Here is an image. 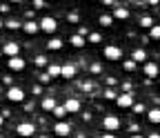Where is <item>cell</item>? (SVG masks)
<instances>
[{
  "instance_id": "obj_1",
  "label": "cell",
  "mask_w": 160,
  "mask_h": 138,
  "mask_svg": "<svg viewBox=\"0 0 160 138\" xmlns=\"http://www.w3.org/2000/svg\"><path fill=\"white\" fill-rule=\"evenodd\" d=\"M38 29H40V31H45V33H53V31L58 29V23H56V18H51V16H45L42 20L38 23Z\"/></svg>"
},
{
  "instance_id": "obj_2",
  "label": "cell",
  "mask_w": 160,
  "mask_h": 138,
  "mask_svg": "<svg viewBox=\"0 0 160 138\" xmlns=\"http://www.w3.org/2000/svg\"><path fill=\"white\" fill-rule=\"evenodd\" d=\"M16 134H18L20 138H31V136L36 134V125H33V123H20V125L16 127Z\"/></svg>"
},
{
  "instance_id": "obj_3",
  "label": "cell",
  "mask_w": 160,
  "mask_h": 138,
  "mask_svg": "<svg viewBox=\"0 0 160 138\" xmlns=\"http://www.w3.org/2000/svg\"><path fill=\"white\" fill-rule=\"evenodd\" d=\"M7 100H9V103H22V100H25V91L20 89V87H13V85H11V87L7 89Z\"/></svg>"
},
{
  "instance_id": "obj_4",
  "label": "cell",
  "mask_w": 160,
  "mask_h": 138,
  "mask_svg": "<svg viewBox=\"0 0 160 138\" xmlns=\"http://www.w3.org/2000/svg\"><path fill=\"white\" fill-rule=\"evenodd\" d=\"M102 127L109 131V134H113V131H118L120 129V118L118 116H105V120H102Z\"/></svg>"
},
{
  "instance_id": "obj_5",
  "label": "cell",
  "mask_w": 160,
  "mask_h": 138,
  "mask_svg": "<svg viewBox=\"0 0 160 138\" xmlns=\"http://www.w3.org/2000/svg\"><path fill=\"white\" fill-rule=\"evenodd\" d=\"M105 58L107 60H120V58H122V49L118 45H107L105 47Z\"/></svg>"
},
{
  "instance_id": "obj_6",
  "label": "cell",
  "mask_w": 160,
  "mask_h": 138,
  "mask_svg": "<svg viewBox=\"0 0 160 138\" xmlns=\"http://www.w3.org/2000/svg\"><path fill=\"white\" fill-rule=\"evenodd\" d=\"M53 134H56V136H60V138H67V136L71 134V125H69V123H65V120H58V123L53 125Z\"/></svg>"
},
{
  "instance_id": "obj_7",
  "label": "cell",
  "mask_w": 160,
  "mask_h": 138,
  "mask_svg": "<svg viewBox=\"0 0 160 138\" xmlns=\"http://www.w3.org/2000/svg\"><path fill=\"white\" fill-rule=\"evenodd\" d=\"M116 105H118V107H122V109L133 107V94L129 91V94H120V96H116Z\"/></svg>"
},
{
  "instance_id": "obj_8",
  "label": "cell",
  "mask_w": 160,
  "mask_h": 138,
  "mask_svg": "<svg viewBox=\"0 0 160 138\" xmlns=\"http://www.w3.org/2000/svg\"><path fill=\"white\" fill-rule=\"evenodd\" d=\"M7 67H9V71H22L27 67V63H25V58L16 56V58H9L7 60Z\"/></svg>"
},
{
  "instance_id": "obj_9",
  "label": "cell",
  "mask_w": 160,
  "mask_h": 138,
  "mask_svg": "<svg viewBox=\"0 0 160 138\" xmlns=\"http://www.w3.org/2000/svg\"><path fill=\"white\" fill-rule=\"evenodd\" d=\"M62 107H65V111H67V114H78L82 105H80L78 98H73V96H71V98H67V100H65V105H62Z\"/></svg>"
},
{
  "instance_id": "obj_10",
  "label": "cell",
  "mask_w": 160,
  "mask_h": 138,
  "mask_svg": "<svg viewBox=\"0 0 160 138\" xmlns=\"http://www.w3.org/2000/svg\"><path fill=\"white\" fill-rule=\"evenodd\" d=\"M60 76H62L65 80H71V78H76V65H71V63L60 65Z\"/></svg>"
},
{
  "instance_id": "obj_11",
  "label": "cell",
  "mask_w": 160,
  "mask_h": 138,
  "mask_svg": "<svg viewBox=\"0 0 160 138\" xmlns=\"http://www.w3.org/2000/svg\"><path fill=\"white\" fill-rule=\"evenodd\" d=\"M2 51H5V56H7V58H16V56H18V51H20V45H18V43H13V40H9V43H5Z\"/></svg>"
},
{
  "instance_id": "obj_12",
  "label": "cell",
  "mask_w": 160,
  "mask_h": 138,
  "mask_svg": "<svg viewBox=\"0 0 160 138\" xmlns=\"http://www.w3.org/2000/svg\"><path fill=\"white\" fill-rule=\"evenodd\" d=\"M129 16H131V11H129L127 7H120V5H118V7H113V16H111V18H116V20H127Z\"/></svg>"
},
{
  "instance_id": "obj_13",
  "label": "cell",
  "mask_w": 160,
  "mask_h": 138,
  "mask_svg": "<svg viewBox=\"0 0 160 138\" xmlns=\"http://www.w3.org/2000/svg\"><path fill=\"white\" fill-rule=\"evenodd\" d=\"M40 107H42L47 114H51V111H53V107H56V98H53V96H45L42 100H40Z\"/></svg>"
},
{
  "instance_id": "obj_14",
  "label": "cell",
  "mask_w": 160,
  "mask_h": 138,
  "mask_svg": "<svg viewBox=\"0 0 160 138\" xmlns=\"http://www.w3.org/2000/svg\"><path fill=\"white\" fill-rule=\"evenodd\" d=\"M131 60L138 65V63H147V51L145 49H133L131 51Z\"/></svg>"
},
{
  "instance_id": "obj_15",
  "label": "cell",
  "mask_w": 160,
  "mask_h": 138,
  "mask_svg": "<svg viewBox=\"0 0 160 138\" xmlns=\"http://www.w3.org/2000/svg\"><path fill=\"white\" fill-rule=\"evenodd\" d=\"M158 71H160V67H158L156 63H145V76H147V78H156Z\"/></svg>"
},
{
  "instance_id": "obj_16",
  "label": "cell",
  "mask_w": 160,
  "mask_h": 138,
  "mask_svg": "<svg viewBox=\"0 0 160 138\" xmlns=\"http://www.w3.org/2000/svg\"><path fill=\"white\" fill-rule=\"evenodd\" d=\"M147 120H149L151 125H160V107H156V109H149V111H147Z\"/></svg>"
},
{
  "instance_id": "obj_17",
  "label": "cell",
  "mask_w": 160,
  "mask_h": 138,
  "mask_svg": "<svg viewBox=\"0 0 160 138\" xmlns=\"http://www.w3.org/2000/svg\"><path fill=\"white\" fill-rule=\"evenodd\" d=\"M22 31H25L27 36H33V33H38L40 29H38V23H33V20H27V23L22 25Z\"/></svg>"
},
{
  "instance_id": "obj_18",
  "label": "cell",
  "mask_w": 160,
  "mask_h": 138,
  "mask_svg": "<svg viewBox=\"0 0 160 138\" xmlns=\"http://www.w3.org/2000/svg\"><path fill=\"white\" fill-rule=\"evenodd\" d=\"M62 45H65V43L60 40V38H51V40L47 43V49H49V51H60V49H62Z\"/></svg>"
},
{
  "instance_id": "obj_19",
  "label": "cell",
  "mask_w": 160,
  "mask_h": 138,
  "mask_svg": "<svg viewBox=\"0 0 160 138\" xmlns=\"http://www.w3.org/2000/svg\"><path fill=\"white\" fill-rule=\"evenodd\" d=\"M69 43H71L73 47H85V45H87V40H85L82 36H78V33H76V36H71V40H69Z\"/></svg>"
},
{
  "instance_id": "obj_20",
  "label": "cell",
  "mask_w": 160,
  "mask_h": 138,
  "mask_svg": "<svg viewBox=\"0 0 160 138\" xmlns=\"http://www.w3.org/2000/svg\"><path fill=\"white\" fill-rule=\"evenodd\" d=\"M140 27H142V29H151L153 27V18L151 16H142V18H140Z\"/></svg>"
},
{
  "instance_id": "obj_21",
  "label": "cell",
  "mask_w": 160,
  "mask_h": 138,
  "mask_svg": "<svg viewBox=\"0 0 160 138\" xmlns=\"http://www.w3.org/2000/svg\"><path fill=\"white\" fill-rule=\"evenodd\" d=\"M51 114H53V116H56V118H58V120H62V118H65V116H67V111H65V107H62V105H56V107H53V111H51Z\"/></svg>"
},
{
  "instance_id": "obj_22",
  "label": "cell",
  "mask_w": 160,
  "mask_h": 138,
  "mask_svg": "<svg viewBox=\"0 0 160 138\" xmlns=\"http://www.w3.org/2000/svg\"><path fill=\"white\" fill-rule=\"evenodd\" d=\"M47 76H49V78L60 76V65H47Z\"/></svg>"
},
{
  "instance_id": "obj_23",
  "label": "cell",
  "mask_w": 160,
  "mask_h": 138,
  "mask_svg": "<svg viewBox=\"0 0 160 138\" xmlns=\"http://www.w3.org/2000/svg\"><path fill=\"white\" fill-rule=\"evenodd\" d=\"M149 38H153V40H160V25L153 23V27L149 29Z\"/></svg>"
},
{
  "instance_id": "obj_24",
  "label": "cell",
  "mask_w": 160,
  "mask_h": 138,
  "mask_svg": "<svg viewBox=\"0 0 160 138\" xmlns=\"http://www.w3.org/2000/svg\"><path fill=\"white\" fill-rule=\"evenodd\" d=\"M5 27H7V29H11V31H16V29H22V25H20L18 20H13V18L5 23Z\"/></svg>"
},
{
  "instance_id": "obj_25",
  "label": "cell",
  "mask_w": 160,
  "mask_h": 138,
  "mask_svg": "<svg viewBox=\"0 0 160 138\" xmlns=\"http://www.w3.org/2000/svg\"><path fill=\"white\" fill-rule=\"evenodd\" d=\"M33 63H36L38 67H47V56H42V54H38V56L33 58Z\"/></svg>"
},
{
  "instance_id": "obj_26",
  "label": "cell",
  "mask_w": 160,
  "mask_h": 138,
  "mask_svg": "<svg viewBox=\"0 0 160 138\" xmlns=\"http://www.w3.org/2000/svg\"><path fill=\"white\" fill-rule=\"evenodd\" d=\"M98 23L102 25V27H111V23H113V18H111V16H100V18H98Z\"/></svg>"
},
{
  "instance_id": "obj_27",
  "label": "cell",
  "mask_w": 160,
  "mask_h": 138,
  "mask_svg": "<svg viewBox=\"0 0 160 138\" xmlns=\"http://www.w3.org/2000/svg\"><path fill=\"white\" fill-rule=\"evenodd\" d=\"M89 43H102V36H100L98 31H91L89 33Z\"/></svg>"
},
{
  "instance_id": "obj_28",
  "label": "cell",
  "mask_w": 160,
  "mask_h": 138,
  "mask_svg": "<svg viewBox=\"0 0 160 138\" xmlns=\"http://www.w3.org/2000/svg\"><path fill=\"white\" fill-rule=\"evenodd\" d=\"M122 67H125L127 71H133V69H136V63H133V60H125V63H122Z\"/></svg>"
},
{
  "instance_id": "obj_29",
  "label": "cell",
  "mask_w": 160,
  "mask_h": 138,
  "mask_svg": "<svg viewBox=\"0 0 160 138\" xmlns=\"http://www.w3.org/2000/svg\"><path fill=\"white\" fill-rule=\"evenodd\" d=\"M133 111L136 114H145V105L142 103H133Z\"/></svg>"
},
{
  "instance_id": "obj_30",
  "label": "cell",
  "mask_w": 160,
  "mask_h": 138,
  "mask_svg": "<svg viewBox=\"0 0 160 138\" xmlns=\"http://www.w3.org/2000/svg\"><path fill=\"white\" fill-rule=\"evenodd\" d=\"M91 71H93V74H100V71H102V65H100V63H93V65H91Z\"/></svg>"
},
{
  "instance_id": "obj_31",
  "label": "cell",
  "mask_w": 160,
  "mask_h": 138,
  "mask_svg": "<svg viewBox=\"0 0 160 138\" xmlns=\"http://www.w3.org/2000/svg\"><path fill=\"white\" fill-rule=\"evenodd\" d=\"M87 33H89V29H87V27H82V25L78 27V36H82V38H85Z\"/></svg>"
},
{
  "instance_id": "obj_32",
  "label": "cell",
  "mask_w": 160,
  "mask_h": 138,
  "mask_svg": "<svg viewBox=\"0 0 160 138\" xmlns=\"http://www.w3.org/2000/svg\"><path fill=\"white\" fill-rule=\"evenodd\" d=\"M42 7H45L42 0H33V9H42Z\"/></svg>"
},
{
  "instance_id": "obj_33",
  "label": "cell",
  "mask_w": 160,
  "mask_h": 138,
  "mask_svg": "<svg viewBox=\"0 0 160 138\" xmlns=\"http://www.w3.org/2000/svg\"><path fill=\"white\" fill-rule=\"evenodd\" d=\"M67 20H69V23H78V13H69Z\"/></svg>"
},
{
  "instance_id": "obj_34",
  "label": "cell",
  "mask_w": 160,
  "mask_h": 138,
  "mask_svg": "<svg viewBox=\"0 0 160 138\" xmlns=\"http://www.w3.org/2000/svg\"><path fill=\"white\" fill-rule=\"evenodd\" d=\"M49 80H51V78L47 76V71H45V74H40V83H49Z\"/></svg>"
},
{
  "instance_id": "obj_35",
  "label": "cell",
  "mask_w": 160,
  "mask_h": 138,
  "mask_svg": "<svg viewBox=\"0 0 160 138\" xmlns=\"http://www.w3.org/2000/svg\"><path fill=\"white\" fill-rule=\"evenodd\" d=\"M105 98H113V100H116V94H113L111 89H107V91H105Z\"/></svg>"
},
{
  "instance_id": "obj_36",
  "label": "cell",
  "mask_w": 160,
  "mask_h": 138,
  "mask_svg": "<svg viewBox=\"0 0 160 138\" xmlns=\"http://www.w3.org/2000/svg\"><path fill=\"white\" fill-rule=\"evenodd\" d=\"M2 83H5V85H9V87H11V76H2Z\"/></svg>"
},
{
  "instance_id": "obj_37",
  "label": "cell",
  "mask_w": 160,
  "mask_h": 138,
  "mask_svg": "<svg viewBox=\"0 0 160 138\" xmlns=\"http://www.w3.org/2000/svg\"><path fill=\"white\" fill-rule=\"evenodd\" d=\"M91 87H93V83H82V89H85V91H89Z\"/></svg>"
},
{
  "instance_id": "obj_38",
  "label": "cell",
  "mask_w": 160,
  "mask_h": 138,
  "mask_svg": "<svg viewBox=\"0 0 160 138\" xmlns=\"http://www.w3.org/2000/svg\"><path fill=\"white\" fill-rule=\"evenodd\" d=\"M116 83H118V80H116V78H107V85H109V87H113Z\"/></svg>"
},
{
  "instance_id": "obj_39",
  "label": "cell",
  "mask_w": 160,
  "mask_h": 138,
  "mask_svg": "<svg viewBox=\"0 0 160 138\" xmlns=\"http://www.w3.org/2000/svg\"><path fill=\"white\" fill-rule=\"evenodd\" d=\"M5 11H9V5L2 3V5H0V13H5Z\"/></svg>"
},
{
  "instance_id": "obj_40",
  "label": "cell",
  "mask_w": 160,
  "mask_h": 138,
  "mask_svg": "<svg viewBox=\"0 0 160 138\" xmlns=\"http://www.w3.org/2000/svg\"><path fill=\"white\" fill-rule=\"evenodd\" d=\"M147 138H160V134H158V131H151V134H149Z\"/></svg>"
},
{
  "instance_id": "obj_41",
  "label": "cell",
  "mask_w": 160,
  "mask_h": 138,
  "mask_svg": "<svg viewBox=\"0 0 160 138\" xmlns=\"http://www.w3.org/2000/svg\"><path fill=\"white\" fill-rule=\"evenodd\" d=\"M100 138H116V136H113V134H109V131H107V134H105V136H100Z\"/></svg>"
},
{
  "instance_id": "obj_42",
  "label": "cell",
  "mask_w": 160,
  "mask_h": 138,
  "mask_svg": "<svg viewBox=\"0 0 160 138\" xmlns=\"http://www.w3.org/2000/svg\"><path fill=\"white\" fill-rule=\"evenodd\" d=\"M131 138H142V136H140V134H131Z\"/></svg>"
},
{
  "instance_id": "obj_43",
  "label": "cell",
  "mask_w": 160,
  "mask_h": 138,
  "mask_svg": "<svg viewBox=\"0 0 160 138\" xmlns=\"http://www.w3.org/2000/svg\"><path fill=\"white\" fill-rule=\"evenodd\" d=\"M2 120H5V118H2V114H0V125H2Z\"/></svg>"
},
{
  "instance_id": "obj_44",
  "label": "cell",
  "mask_w": 160,
  "mask_h": 138,
  "mask_svg": "<svg viewBox=\"0 0 160 138\" xmlns=\"http://www.w3.org/2000/svg\"><path fill=\"white\" fill-rule=\"evenodd\" d=\"M2 27H5V23H2V20H0V29H2Z\"/></svg>"
},
{
  "instance_id": "obj_45",
  "label": "cell",
  "mask_w": 160,
  "mask_h": 138,
  "mask_svg": "<svg viewBox=\"0 0 160 138\" xmlns=\"http://www.w3.org/2000/svg\"><path fill=\"white\" fill-rule=\"evenodd\" d=\"M38 138H49V136H38Z\"/></svg>"
},
{
  "instance_id": "obj_46",
  "label": "cell",
  "mask_w": 160,
  "mask_h": 138,
  "mask_svg": "<svg viewBox=\"0 0 160 138\" xmlns=\"http://www.w3.org/2000/svg\"><path fill=\"white\" fill-rule=\"evenodd\" d=\"M93 138H100V136H93Z\"/></svg>"
}]
</instances>
